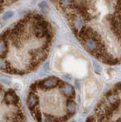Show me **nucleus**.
Returning a JSON list of instances; mask_svg holds the SVG:
<instances>
[{
  "label": "nucleus",
  "mask_w": 121,
  "mask_h": 122,
  "mask_svg": "<svg viewBox=\"0 0 121 122\" xmlns=\"http://www.w3.org/2000/svg\"><path fill=\"white\" fill-rule=\"evenodd\" d=\"M85 122H95V117L94 115H91L87 118Z\"/></svg>",
  "instance_id": "nucleus-10"
},
{
  "label": "nucleus",
  "mask_w": 121,
  "mask_h": 122,
  "mask_svg": "<svg viewBox=\"0 0 121 122\" xmlns=\"http://www.w3.org/2000/svg\"><path fill=\"white\" fill-rule=\"evenodd\" d=\"M113 113H118L121 107V99L120 98H114L108 105Z\"/></svg>",
  "instance_id": "nucleus-5"
},
{
  "label": "nucleus",
  "mask_w": 121,
  "mask_h": 122,
  "mask_svg": "<svg viewBox=\"0 0 121 122\" xmlns=\"http://www.w3.org/2000/svg\"><path fill=\"white\" fill-rule=\"evenodd\" d=\"M73 86L56 76L37 80L29 87L27 105L37 122H66L76 112Z\"/></svg>",
  "instance_id": "nucleus-2"
},
{
  "label": "nucleus",
  "mask_w": 121,
  "mask_h": 122,
  "mask_svg": "<svg viewBox=\"0 0 121 122\" xmlns=\"http://www.w3.org/2000/svg\"><path fill=\"white\" fill-rule=\"evenodd\" d=\"M115 12L121 13V1L116 2V5L115 6Z\"/></svg>",
  "instance_id": "nucleus-9"
},
{
  "label": "nucleus",
  "mask_w": 121,
  "mask_h": 122,
  "mask_svg": "<svg viewBox=\"0 0 121 122\" xmlns=\"http://www.w3.org/2000/svg\"><path fill=\"white\" fill-rule=\"evenodd\" d=\"M25 113L15 91L0 86V122H25Z\"/></svg>",
  "instance_id": "nucleus-3"
},
{
  "label": "nucleus",
  "mask_w": 121,
  "mask_h": 122,
  "mask_svg": "<svg viewBox=\"0 0 121 122\" xmlns=\"http://www.w3.org/2000/svg\"><path fill=\"white\" fill-rule=\"evenodd\" d=\"M113 96V92H112V89H110L108 90L107 92L105 93L104 95V98L106 99V100H108V99H110L111 98H112Z\"/></svg>",
  "instance_id": "nucleus-8"
},
{
  "label": "nucleus",
  "mask_w": 121,
  "mask_h": 122,
  "mask_svg": "<svg viewBox=\"0 0 121 122\" xmlns=\"http://www.w3.org/2000/svg\"><path fill=\"white\" fill-rule=\"evenodd\" d=\"M120 60V62H121V57H120V59H119Z\"/></svg>",
  "instance_id": "nucleus-12"
},
{
  "label": "nucleus",
  "mask_w": 121,
  "mask_h": 122,
  "mask_svg": "<svg viewBox=\"0 0 121 122\" xmlns=\"http://www.w3.org/2000/svg\"><path fill=\"white\" fill-rule=\"evenodd\" d=\"M15 2L13 1H0V11L5 9L6 7H9L12 4L15 3Z\"/></svg>",
  "instance_id": "nucleus-7"
},
{
  "label": "nucleus",
  "mask_w": 121,
  "mask_h": 122,
  "mask_svg": "<svg viewBox=\"0 0 121 122\" xmlns=\"http://www.w3.org/2000/svg\"><path fill=\"white\" fill-rule=\"evenodd\" d=\"M112 92L113 95H118L121 93V82L115 84V86L113 87Z\"/></svg>",
  "instance_id": "nucleus-6"
},
{
  "label": "nucleus",
  "mask_w": 121,
  "mask_h": 122,
  "mask_svg": "<svg viewBox=\"0 0 121 122\" xmlns=\"http://www.w3.org/2000/svg\"><path fill=\"white\" fill-rule=\"evenodd\" d=\"M101 61L102 63L107 65H116L120 63V60L118 58H115L113 56L110 55L109 53H106V54L101 59Z\"/></svg>",
  "instance_id": "nucleus-4"
},
{
  "label": "nucleus",
  "mask_w": 121,
  "mask_h": 122,
  "mask_svg": "<svg viewBox=\"0 0 121 122\" xmlns=\"http://www.w3.org/2000/svg\"><path fill=\"white\" fill-rule=\"evenodd\" d=\"M53 37L43 15L31 12L18 19L0 34V70L11 75L35 70L47 58Z\"/></svg>",
  "instance_id": "nucleus-1"
},
{
  "label": "nucleus",
  "mask_w": 121,
  "mask_h": 122,
  "mask_svg": "<svg viewBox=\"0 0 121 122\" xmlns=\"http://www.w3.org/2000/svg\"><path fill=\"white\" fill-rule=\"evenodd\" d=\"M110 122H121V117H120V118H118L116 121H110Z\"/></svg>",
  "instance_id": "nucleus-11"
}]
</instances>
